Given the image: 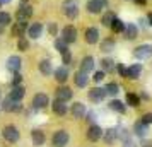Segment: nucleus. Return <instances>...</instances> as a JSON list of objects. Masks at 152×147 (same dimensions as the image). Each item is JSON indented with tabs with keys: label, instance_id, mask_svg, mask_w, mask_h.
Masks as SVG:
<instances>
[{
	"label": "nucleus",
	"instance_id": "nucleus-1",
	"mask_svg": "<svg viewBox=\"0 0 152 147\" xmlns=\"http://www.w3.org/2000/svg\"><path fill=\"white\" fill-rule=\"evenodd\" d=\"M62 12L69 21L77 19V17H79V4H77V0H63L62 2Z\"/></svg>",
	"mask_w": 152,
	"mask_h": 147
},
{
	"label": "nucleus",
	"instance_id": "nucleus-2",
	"mask_svg": "<svg viewBox=\"0 0 152 147\" xmlns=\"http://www.w3.org/2000/svg\"><path fill=\"white\" fill-rule=\"evenodd\" d=\"M34 14V7L28 4V2H24V4H19V7L15 10V21H26L29 22L31 21V17Z\"/></svg>",
	"mask_w": 152,
	"mask_h": 147
},
{
	"label": "nucleus",
	"instance_id": "nucleus-3",
	"mask_svg": "<svg viewBox=\"0 0 152 147\" xmlns=\"http://www.w3.org/2000/svg\"><path fill=\"white\" fill-rule=\"evenodd\" d=\"M2 137H4V140H7L9 144H15L21 139V132L15 125H5L2 128Z\"/></svg>",
	"mask_w": 152,
	"mask_h": 147
},
{
	"label": "nucleus",
	"instance_id": "nucleus-4",
	"mask_svg": "<svg viewBox=\"0 0 152 147\" xmlns=\"http://www.w3.org/2000/svg\"><path fill=\"white\" fill-rule=\"evenodd\" d=\"M60 38H62L67 45L75 43L77 41V29H75V26H74V24H67V26H63L62 31H60Z\"/></svg>",
	"mask_w": 152,
	"mask_h": 147
},
{
	"label": "nucleus",
	"instance_id": "nucleus-5",
	"mask_svg": "<svg viewBox=\"0 0 152 147\" xmlns=\"http://www.w3.org/2000/svg\"><path fill=\"white\" fill-rule=\"evenodd\" d=\"M69 140H70L69 132L63 130V128H60V130H56V132L53 133V137H51V146L53 147H65L69 144Z\"/></svg>",
	"mask_w": 152,
	"mask_h": 147
},
{
	"label": "nucleus",
	"instance_id": "nucleus-6",
	"mask_svg": "<svg viewBox=\"0 0 152 147\" xmlns=\"http://www.w3.org/2000/svg\"><path fill=\"white\" fill-rule=\"evenodd\" d=\"M28 22L26 21H15L10 24V36L12 38H22V36H26V33H28Z\"/></svg>",
	"mask_w": 152,
	"mask_h": 147
},
{
	"label": "nucleus",
	"instance_id": "nucleus-7",
	"mask_svg": "<svg viewBox=\"0 0 152 147\" xmlns=\"http://www.w3.org/2000/svg\"><path fill=\"white\" fill-rule=\"evenodd\" d=\"M72 98H74V91L70 89L69 86L60 84V87H56V89H55V99H58V101L69 103Z\"/></svg>",
	"mask_w": 152,
	"mask_h": 147
},
{
	"label": "nucleus",
	"instance_id": "nucleus-8",
	"mask_svg": "<svg viewBox=\"0 0 152 147\" xmlns=\"http://www.w3.org/2000/svg\"><path fill=\"white\" fill-rule=\"evenodd\" d=\"M43 31H45V26H43V22L41 21H38V22H31L28 26V38L29 39H39L43 34Z\"/></svg>",
	"mask_w": 152,
	"mask_h": 147
},
{
	"label": "nucleus",
	"instance_id": "nucleus-9",
	"mask_svg": "<svg viewBox=\"0 0 152 147\" xmlns=\"http://www.w3.org/2000/svg\"><path fill=\"white\" fill-rule=\"evenodd\" d=\"M84 39H86L87 45H96V43H99V39H101L99 29H97L96 26H89V28H86V31H84Z\"/></svg>",
	"mask_w": 152,
	"mask_h": 147
},
{
	"label": "nucleus",
	"instance_id": "nucleus-10",
	"mask_svg": "<svg viewBox=\"0 0 152 147\" xmlns=\"http://www.w3.org/2000/svg\"><path fill=\"white\" fill-rule=\"evenodd\" d=\"M31 105H33V108H34V110H45V108L50 105L48 94H45V92H36L34 96H33Z\"/></svg>",
	"mask_w": 152,
	"mask_h": 147
},
{
	"label": "nucleus",
	"instance_id": "nucleus-11",
	"mask_svg": "<svg viewBox=\"0 0 152 147\" xmlns=\"http://www.w3.org/2000/svg\"><path fill=\"white\" fill-rule=\"evenodd\" d=\"M70 77V70L67 65H60V67H56L53 70V79H55L58 84H65Z\"/></svg>",
	"mask_w": 152,
	"mask_h": 147
},
{
	"label": "nucleus",
	"instance_id": "nucleus-12",
	"mask_svg": "<svg viewBox=\"0 0 152 147\" xmlns=\"http://www.w3.org/2000/svg\"><path fill=\"white\" fill-rule=\"evenodd\" d=\"M2 110L7 113H19V111H22V105H21V101H12L7 96L2 101Z\"/></svg>",
	"mask_w": 152,
	"mask_h": 147
},
{
	"label": "nucleus",
	"instance_id": "nucleus-13",
	"mask_svg": "<svg viewBox=\"0 0 152 147\" xmlns=\"http://www.w3.org/2000/svg\"><path fill=\"white\" fill-rule=\"evenodd\" d=\"M103 128L99 125H96V123H91L89 128H87V132H86V137H87V140H91V142H97V140H101V137H103Z\"/></svg>",
	"mask_w": 152,
	"mask_h": 147
},
{
	"label": "nucleus",
	"instance_id": "nucleus-14",
	"mask_svg": "<svg viewBox=\"0 0 152 147\" xmlns=\"http://www.w3.org/2000/svg\"><path fill=\"white\" fill-rule=\"evenodd\" d=\"M5 67L10 74H15V72H19L22 67V58L19 55H10L7 58V63H5Z\"/></svg>",
	"mask_w": 152,
	"mask_h": 147
},
{
	"label": "nucleus",
	"instance_id": "nucleus-15",
	"mask_svg": "<svg viewBox=\"0 0 152 147\" xmlns=\"http://www.w3.org/2000/svg\"><path fill=\"white\" fill-rule=\"evenodd\" d=\"M86 113H87V110H86V105L84 103H80V101L72 103V106H70V115L75 120H82L86 116Z\"/></svg>",
	"mask_w": 152,
	"mask_h": 147
},
{
	"label": "nucleus",
	"instance_id": "nucleus-16",
	"mask_svg": "<svg viewBox=\"0 0 152 147\" xmlns=\"http://www.w3.org/2000/svg\"><path fill=\"white\" fill-rule=\"evenodd\" d=\"M133 56L138 60H145V58H151L152 56V45H140L133 50Z\"/></svg>",
	"mask_w": 152,
	"mask_h": 147
},
{
	"label": "nucleus",
	"instance_id": "nucleus-17",
	"mask_svg": "<svg viewBox=\"0 0 152 147\" xmlns=\"http://www.w3.org/2000/svg\"><path fill=\"white\" fill-rule=\"evenodd\" d=\"M106 96H108V94L104 91V87H92V89H89V92H87V98H89V101H92V103H101Z\"/></svg>",
	"mask_w": 152,
	"mask_h": 147
},
{
	"label": "nucleus",
	"instance_id": "nucleus-18",
	"mask_svg": "<svg viewBox=\"0 0 152 147\" xmlns=\"http://www.w3.org/2000/svg\"><path fill=\"white\" fill-rule=\"evenodd\" d=\"M31 140H33V146L34 147H41L46 142V133L43 132V130H39V128H34L31 132Z\"/></svg>",
	"mask_w": 152,
	"mask_h": 147
},
{
	"label": "nucleus",
	"instance_id": "nucleus-19",
	"mask_svg": "<svg viewBox=\"0 0 152 147\" xmlns=\"http://www.w3.org/2000/svg\"><path fill=\"white\" fill-rule=\"evenodd\" d=\"M74 84L77 87H80V89L87 87V84H89V75L86 72H82V70H77L75 74H74Z\"/></svg>",
	"mask_w": 152,
	"mask_h": 147
},
{
	"label": "nucleus",
	"instance_id": "nucleus-20",
	"mask_svg": "<svg viewBox=\"0 0 152 147\" xmlns=\"http://www.w3.org/2000/svg\"><path fill=\"white\" fill-rule=\"evenodd\" d=\"M51 111L55 113L56 116H65V115L69 113V106L65 105L63 101H58V99H55V101L51 103Z\"/></svg>",
	"mask_w": 152,
	"mask_h": 147
},
{
	"label": "nucleus",
	"instance_id": "nucleus-21",
	"mask_svg": "<svg viewBox=\"0 0 152 147\" xmlns=\"http://www.w3.org/2000/svg\"><path fill=\"white\" fill-rule=\"evenodd\" d=\"M94 67H96L94 56L86 55L82 60H80V69H79V70H82V72H86V74H89V72H92V70H94Z\"/></svg>",
	"mask_w": 152,
	"mask_h": 147
},
{
	"label": "nucleus",
	"instance_id": "nucleus-22",
	"mask_svg": "<svg viewBox=\"0 0 152 147\" xmlns=\"http://www.w3.org/2000/svg\"><path fill=\"white\" fill-rule=\"evenodd\" d=\"M104 5L101 4V2H97V0H87V4H86V10L89 12V14L92 15H97L103 12Z\"/></svg>",
	"mask_w": 152,
	"mask_h": 147
},
{
	"label": "nucleus",
	"instance_id": "nucleus-23",
	"mask_svg": "<svg viewBox=\"0 0 152 147\" xmlns=\"http://www.w3.org/2000/svg\"><path fill=\"white\" fill-rule=\"evenodd\" d=\"M140 72H142V65H140V63L130 65L128 69L125 70V79H132V80H135V79L140 77Z\"/></svg>",
	"mask_w": 152,
	"mask_h": 147
},
{
	"label": "nucleus",
	"instance_id": "nucleus-24",
	"mask_svg": "<svg viewBox=\"0 0 152 147\" xmlns=\"http://www.w3.org/2000/svg\"><path fill=\"white\" fill-rule=\"evenodd\" d=\"M26 96V89H24V86H14L10 92H9V98L12 99V101H22V98Z\"/></svg>",
	"mask_w": 152,
	"mask_h": 147
},
{
	"label": "nucleus",
	"instance_id": "nucleus-25",
	"mask_svg": "<svg viewBox=\"0 0 152 147\" xmlns=\"http://www.w3.org/2000/svg\"><path fill=\"white\" fill-rule=\"evenodd\" d=\"M38 69L43 75H51L53 74V65H51V60L50 58H43L41 62L38 63Z\"/></svg>",
	"mask_w": 152,
	"mask_h": 147
},
{
	"label": "nucleus",
	"instance_id": "nucleus-26",
	"mask_svg": "<svg viewBox=\"0 0 152 147\" xmlns=\"http://www.w3.org/2000/svg\"><path fill=\"white\" fill-rule=\"evenodd\" d=\"M10 24H12V15L9 14V12H5V10H0V34Z\"/></svg>",
	"mask_w": 152,
	"mask_h": 147
},
{
	"label": "nucleus",
	"instance_id": "nucleus-27",
	"mask_svg": "<svg viewBox=\"0 0 152 147\" xmlns=\"http://www.w3.org/2000/svg\"><path fill=\"white\" fill-rule=\"evenodd\" d=\"M115 46H116L115 38H104V39H101V51H104V53H110V51H113V50H115Z\"/></svg>",
	"mask_w": 152,
	"mask_h": 147
},
{
	"label": "nucleus",
	"instance_id": "nucleus-28",
	"mask_svg": "<svg viewBox=\"0 0 152 147\" xmlns=\"http://www.w3.org/2000/svg\"><path fill=\"white\" fill-rule=\"evenodd\" d=\"M110 110L120 113V115H123V113L126 111V105H123V101H120V99H111L110 101Z\"/></svg>",
	"mask_w": 152,
	"mask_h": 147
},
{
	"label": "nucleus",
	"instance_id": "nucleus-29",
	"mask_svg": "<svg viewBox=\"0 0 152 147\" xmlns=\"http://www.w3.org/2000/svg\"><path fill=\"white\" fill-rule=\"evenodd\" d=\"M123 34H125V38H126V39H135V38L138 36L137 26H135V24H128V26H125Z\"/></svg>",
	"mask_w": 152,
	"mask_h": 147
},
{
	"label": "nucleus",
	"instance_id": "nucleus-30",
	"mask_svg": "<svg viewBox=\"0 0 152 147\" xmlns=\"http://www.w3.org/2000/svg\"><path fill=\"white\" fill-rule=\"evenodd\" d=\"M115 69H116V63L113 62L111 58H103L101 60V70L103 72H106V74L108 72H115Z\"/></svg>",
	"mask_w": 152,
	"mask_h": 147
},
{
	"label": "nucleus",
	"instance_id": "nucleus-31",
	"mask_svg": "<svg viewBox=\"0 0 152 147\" xmlns=\"http://www.w3.org/2000/svg\"><path fill=\"white\" fill-rule=\"evenodd\" d=\"M116 137H118L116 128H110V130L103 132V137H101V139H104V142H106V144H113V142L116 140Z\"/></svg>",
	"mask_w": 152,
	"mask_h": 147
},
{
	"label": "nucleus",
	"instance_id": "nucleus-32",
	"mask_svg": "<svg viewBox=\"0 0 152 147\" xmlns=\"http://www.w3.org/2000/svg\"><path fill=\"white\" fill-rule=\"evenodd\" d=\"M126 105L132 106V108H138L140 106V98L135 92H126Z\"/></svg>",
	"mask_w": 152,
	"mask_h": 147
},
{
	"label": "nucleus",
	"instance_id": "nucleus-33",
	"mask_svg": "<svg viewBox=\"0 0 152 147\" xmlns=\"http://www.w3.org/2000/svg\"><path fill=\"white\" fill-rule=\"evenodd\" d=\"M147 127H149V125H147V123H144L142 120H137V121H135V125H133V132L142 137V135H145V133H147Z\"/></svg>",
	"mask_w": 152,
	"mask_h": 147
},
{
	"label": "nucleus",
	"instance_id": "nucleus-34",
	"mask_svg": "<svg viewBox=\"0 0 152 147\" xmlns=\"http://www.w3.org/2000/svg\"><path fill=\"white\" fill-rule=\"evenodd\" d=\"M111 31L113 33H123V29H125V22L121 21V19H118V17H115L113 19V22H111Z\"/></svg>",
	"mask_w": 152,
	"mask_h": 147
},
{
	"label": "nucleus",
	"instance_id": "nucleus-35",
	"mask_svg": "<svg viewBox=\"0 0 152 147\" xmlns=\"http://www.w3.org/2000/svg\"><path fill=\"white\" fill-rule=\"evenodd\" d=\"M29 39L26 38V36H22V38H17V50L21 51V53H24V51H28L29 50Z\"/></svg>",
	"mask_w": 152,
	"mask_h": 147
},
{
	"label": "nucleus",
	"instance_id": "nucleus-36",
	"mask_svg": "<svg viewBox=\"0 0 152 147\" xmlns=\"http://www.w3.org/2000/svg\"><path fill=\"white\" fill-rule=\"evenodd\" d=\"M115 17H116V15L113 14L111 10H108V12H104V14L101 15V24H103V26H106V28H110L111 22H113V19H115Z\"/></svg>",
	"mask_w": 152,
	"mask_h": 147
},
{
	"label": "nucleus",
	"instance_id": "nucleus-37",
	"mask_svg": "<svg viewBox=\"0 0 152 147\" xmlns=\"http://www.w3.org/2000/svg\"><path fill=\"white\" fill-rule=\"evenodd\" d=\"M104 91H106V94H110V96H116L118 92H120V86L116 82H108L106 87H104Z\"/></svg>",
	"mask_w": 152,
	"mask_h": 147
},
{
	"label": "nucleus",
	"instance_id": "nucleus-38",
	"mask_svg": "<svg viewBox=\"0 0 152 147\" xmlns=\"http://www.w3.org/2000/svg\"><path fill=\"white\" fill-rule=\"evenodd\" d=\"M53 45H55V50L58 53H63L65 50H69V45L63 41L62 38H55V43H53Z\"/></svg>",
	"mask_w": 152,
	"mask_h": 147
},
{
	"label": "nucleus",
	"instance_id": "nucleus-39",
	"mask_svg": "<svg viewBox=\"0 0 152 147\" xmlns=\"http://www.w3.org/2000/svg\"><path fill=\"white\" fill-rule=\"evenodd\" d=\"M60 55H62L63 65L70 67V63H72V53H70V50H65V51H63V53H60Z\"/></svg>",
	"mask_w": 152,
	"mask_h": 147
},
{
	"label": "nucleus",
	"instance_id": "nucleus-40",
	"mask_svg": "<svg viewBox=\"0 0 152 147\" xmlns=\"http://www.w3.org/2000/svg\"><path fill=\"white\" fill-rule=\"evenodd\" d=\"M104 77H106V72H103V70H97V72H94V75H92V80L96 82V84H99V82H103Z\"/></svg>",
	"mask_w": 152,
	"mask_h": 147
},
{
	"label": "nucleus",
	"instance_id": "nucleus-41",
	"mask_svg": "<svg viewBox=\"0 0 152 147\" xmlns=\"http://www.w3.org/2000/svg\"><path fill=\"white\" fill-rule=\"evenodd\" d=\"M22 82V75L19 74V72H15V74H12V79H10V86L14 87V86H21Z\"/></svg>",
	"mask_w": 152,
	"mask_h": 147
},
{
	"label": "nucleus",
	"instance_id": "nucleus-42",
	"mask_svg": "<svg viewBox=\"0 0 152 147\" xmlns=\"http://www.w3.org/2000/svg\"><path fill=\"white\" fill-rule=\"evenodd\" d=\"M48 33L50 36H58V24L56 22H50L48 24Z\"/></svg>",
	"mask_w": 152,
	"mask_h": 147
},
{
	"label": "nucleus",
	"instance_id": "nucleus-43",
	"mask_svg": "<svg viewBox=\"0 0 152 147\" xmlns=\"http://www.w3.org/2000/svg\"><path fill=\"white\" fill-rule=\"evenodd\" d=\"M140 120H142L144 123H147V125H152V113H144V115L140 116Z\"/></svg>",
	"mask_w": 152,
	"mask_h": 147
},
{
	"label": "nucleus",
	"instance_id": "nucleus-44",
	"mask_svg": "<svg viewBox=\"0 0 152 147\" xmlns=\"http://www.w3.org/2000/svg\"><path fill=\"white\" fill-rule=\"evenodd\" d=\"M125 70H126V67L123 63H116V72L120 74V77H125Z\"/></svg>",
	"mask_w": 152,
	"mask_h": 147
},
{
	"label": "nucleus",
	"instance_id": "nucleus-45",
	"mask_svg": "<svg viewBox=\"0 0 152 147\" xmlns=\"http://www.w3.org/2000/svg\"><path fill=\"white\" fill-rule=\"evenodd\" d=\"M142 147H152V142L151 140H144L142 142Z\"/></svg>",
	"mask_w": 152,
	"mask_h": 147
},
{
	"label": "nucleus",
	"instance_id": "nucleus-46",
	"mask_svg": "<svg viewBox=\"0 0 152 147\" xmlns=\"http://www.w3.org/2000/svg\"><path fill=\"white\" fill-rule=\"evenodd\" d=\"M12 0H0V7H4V5H9Z\"/></svg>",
	"mask_w": 152,
	"mask_h": 147
},
{
	"label": "nucleus",
	"instance_id": "nucleus-47",
	"mask_svg": "<svg viewBox=\"0 0 152 147\" xmlns=\"http://www.w3.org/2000/svg\"><path fill=\"white\" fill-rule=\"evenodd\" d=\"M147 21H149V26H152V12H149V15H147Z\"/></svg>",
	"mask_w": 152,
	"mask_h": 147
},
{
	"label": "nucleus",
	"instance_id": "nucleus-48",
	"mask_svg": "<svg viewBox=\"0 0 152 147\" xmlns=\"http://www.w3.org/2000/svg\"><path fill=\"white\" fill-rule=\"evenodd\" d=\"M135 2H137L138 5H145V2H147V0H135Z\"/></svg>",
	"mask_w": 152,
	"mask_h": 147
},
{
	"label": "nucleus",
	"instance_id": "nucleus-49",
	"mask_svg": "<svg viewBox=\"0 0 152 147\" xmlns=\"http://www.w3.org/2000/svg\"><path fill=\"white\" fill-rule=\"evenodd\" d=\"M97 2H101V4H103L104 7H106V5H108V0H97Z\"/></svg>",
	"mask_w": 152,
	"mask_h": 147
},
{
	"label": "nucleus",
	"instance_id": "nucleus-50",
	"mask_svg": "<svg viewBox=\"0 0 152 147\" xmlns=\"http://www.w3.org/2000/svg\"><path fill=\"white\" fill-rule=\"evenodd\" d=\"M0 99H2V91H0Z\"/></svg>",
	"mask_w": 152,
	"mask_h": 147
}]
</instances>
